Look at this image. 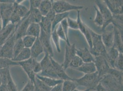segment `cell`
<instances>
[{
	"label": "cell",
	"instance_id": "cell-43",
	"mask_svg": "<svg viewBox=\"0 0 123 91\" xmlns=\"http://www.w3.org/2000/svg\"><path fill=\"white\" fill-rule=\"evenodd\" d=\"M60 24L61 25L62 30H63V32L65 34V35L66 38V43H67V45L69 46L71 45L69 40V38H68V23H67V18L64 19L63 20H62L60 23Z\"/></svg>",
	"mask_w": 123,
	"mask_h": 91
},
{
	"label": "cell",
	"instance_id": "cell-54",
	"mask_svg": "<svg viewBox=\"0 0 123 91\" xmlns=\"http://www.w3.org/2000/svg\"><path fill=\"white\" fill-rule=\"evenodd\" d=\"M0 91H8L5 85H0Z\"/></svg>",
	"mask_w": 123,
	"mask_h": 91
},
{
	"label": "cell",
	"instance_id": "cell-6",
	"mask_svg": "<svg viewBox=\"0 0 123 91\" xmlns=\"http://www.w3.org/2000/svg\"><path fill=\"white\" fill-rule=\"evenodd\" d=\"M52 8L56 14L69 12L72 10H80L83 8L82 5H72L65 0H52Z\"/></svg>",
	"mask_w": 123,
	"mask_h": 91
},
{
	"label": "cell",
	"instance_id": "cell-38",
	"mask_svg": "<svg viewBox=\"0 0 123 91\" xmlns=\"http://www.w3.org/2000/svg\"><path fill=\"white\" fill-rule=\"evenodd\" d=\"M94 7L96 10V14L95 17L94 18V20H93V22L98 26L102 27L103 24V16L102 15L101 13H100V11L98 10V7H97V6L94 5Z\"/></svg>",
	"mask_w": 123,
	"mask_h": 91
},
{
	"label": "cell",
	"instance_id": "cell-49",
	"mask_svg": "<svg viewBox=\"0 0 123 91\" xmlns=\"http://www.w3.org/2000/svg\"><path fill=\"white\" fill-rule=\"evenodd\" d=\"M30 9H38L41 3V0H31Z\"/></svg>",
	"mask_w": 123,
	"mask_h": 91
},
{
	"label": "cell",
	"instance_id": "cell-30",
	"mask_svg": "<svg viewBox=\"0 0 123 91\" xmlns=\"http://www.w3.org/2000/svg\"><path fill=\"white\" fill-rule=\"evenodd\" d=\"M69 15V12L56 14L54 19L52 22V27H51L52 31H53L56 28V26L58 24H59L60 22L61 23L62 20L67 18L68 17Z\"/></svg>",
	"mask_w": 123,
	"mask_h": 91
},
{
	"label": "cell",
	"instance_id": "cell-37",
	"mask_svg": "<svg viewBox=\"0 0 123 91\" xmlns=\"http://www.w3.org/2000/svg\"><path fill=\"white\" fill-rule=\"evenodd\" d=\"M36 37L31 36V35H26L22 38V40L25 46V47L31 48L32 46L34 44L36 40Z\"/></svg>",
	"mask_w": 123,
	"mask_h": 91
},
{
	"label": "cell",
	"instance_id": "cell-41",
	"mask_svg": "<svg viewBox=\"0 0 123 91\" xmlns=\"http://www.w3.org/2000/svg\"><path fill=\"white\" fill-rule=\"evenodd\" d=\"M56 28L51 32V36L53 42L56 46V50L58 52L60 53L61 51V47H60V38L59 36L56 34Z\"/></svg>",
	"mask_w": 123,
	"mask_h": 91
},
{
	"label": "cell",
	"instance_id": "cell-12",
	"mask_svg": "<svg viewBox=\"0 0 123 91\" xmlns=\"http://www.w3.org/2000/svg\"><path fill=\"white\" fill-rule=\"evenodd\" d=\"M29 15L22 19L19 23L16 25V29L15 33L16 40L22 38L26 35L28 28L31 23Z\"/></svg>",
	"mask_w": 123,
	"mask_h": 91
},
{
	"label": "cell",
	"instance_id": "cell-22",
	"mask_svg": "<svg viewBox=\"0 0 123 91\" xmlns=\"http://www.w3.org/2000/svg\"><path fill=\"white\" fill-rule=\"evenodd\" d=\"M77 71L83 72L85 74H89L97 71L96 67L94 62L84 63L80 67L75 69Z\"/></svg>",
	"mask_w": 123,
	"mask_h": 91
},
{
	"label": "cell",
	"instance_id": "cell-26",
	"mask_svg": "<svg viewBox=\"0 0 123 91\" xmlns=\"http://www.w3.org/2000/svg\"><path fill=\"white\" fill-rule=\"evenodd\" d=\"M14 11L22 19L27 17L30 14V10L25 5L17 4L16 0Z\"/></svg>",
	"mask_w": 123,
	"mask_h": 91
},
{
	"label": "cell",
	"instance_id": "cell-21",
	"mask_svg": "<svg viewBox=\"0 0 123 91\" xmlns=\"http://www.w3.org/2000/svg\"><path fill=\"white\" fill-rule=\"evenodd\" d=\"M31 58L36 59V58L44 52V50L41 46L39 37L36 38L33 45L30 48Z\"/></svg>",
	"mask_w": 123,
	"mask_h": 91
},
{
	"label": "cell",
	"instance_id": "cell-18",
	"mask_svg": "<svg viewBox=\"0 0 123 91\" xmlns=\"http://www.w3.org/2000/svg\"><path fill=\"white\" fill-rule=\"evenodd\" d=\"M76 55L79 56L84 63L94 62L95 57L92 55L88 48L85 47L76 49Z\"/></svg>",
	"mask_w": 123,
	"mask_h": 91
},
{
	"label": "cell",
	"instance_id": "cell-5",
	"mask_svg": "<svg viewBox=\"0 0 123 91\" xmlns=\"http://www.w3.org/2000/svg\"><path fill=\"white\" fill-rule=\"evenodd\" d=\"M40 63L41 66L42 71L38 74L39 75L59 79L52 65L50 56L48 54L45 53V56Z\"/></svg>",
	"mask_w": 123,
	"mask_h": 91
},
{
	"label": "cell",
	"instance_id": "cell-51",
	"mask_svg": "<svg viewBox=\"0 0 123 91\" xmlns=\"http://www.w3.org/2000/svg\"><path fill=\"white\" fill-rule=\"evenodd\" d=\"M62 83L59 84L56 86H54V87H52L50 91H62Z\"/></svg>",
	"mask_w": 123,
	"mask_h": 91
},
{
	"label": "cell",
	"instance_id": "cell-23",
	"mask_svg": "<svg viewBox=\"0 0 123 91\" xmlns=\"http://www.w3.org/2000/svg\"><path fill=\"white\" fill-rule=\"evenodd\" d=\"M41 31V28L39 23H31L29 26L26 35H31L36 38L39 37Z\"/></svg>",
	"mask_w": 123,
	"mask_h": 91
},
{
	"label": "cell",
	"instance_id": "cell-56",
	"mask_svg": "<svg viewBox=\"0 0 123 91\" xmlns=\"http://www.w3.org/2000/svg\"><path fill=\"white\" fill-rule=\"evenodd\" d=\"M2 29V22H1V20H0V33L1 32V30Z\"/></svg>",
	"mask_w": 123,
	"mask_h": 91
},
{
	"label": "cell",
	"instance_id": "cell-7",
	"mask_svg": "<svg viewBox=\"0 0 123 91\" xmlns=\"http://www.w3.org/2000/svg\"><path fill=\"white\" fill-rule=\"evenodd\" d=\"M15 4V2L13 3H0V16L2 28L9 24L11 15L14 9Z\"/></svg>",
	"mask_w": 123,
	"mask_h": 91
},
{
	"label": "cell",
	"instance_id": "cell-25",
	"mask_svg": "<svg viewBox=\"0 0 123 91\" xmlns=\"http://www.w3.org/2000/svg\"><path fill=\"white\" fill-rule=\"evenodd\" d=\"M41 29L46 34L49 36H51L52 22L47 19L46 16H43L41 21L39 23Z\"/></svg>",
	"mask_w": 123,
	"mask_h": 91
},
{
	"label": "cell",
	"instance_id": "cell-10",
	"mask_svg": "<svg viewBox=\"0 0 123 91\" xmlns=\"http://www.w3.org/2000/svg\"><path fill=\"white\" fill-rule=\"evenodd\" d=\"M39 38L43 48L44 52L48 54L50 56L53 57L54 53L51 42V36L47 35L41 29Z\"/></svg>",
	"mask_w": 123,
	"mask_h": 91
},
{
	"label": "cell",
	"instance_id": "cell-47",
	"mask_svg": "<svg viewBox=\"0 0 123 91\" xmlns=\"http://www.w3.org/2000/svg\"><path fill=\"white\" fill-rule=\"evenodd\" d=\"M56 30V34H57L58 36H59L60 39H61L63 40H65L66 41V38L65 35V34L63 32V30H62V27L61 25L59 24L58 25V27L57 28Z\"/></svg>",
	"mask_w": 123,
	"mask_h": 91
},
{
	"label": "cell",
	"instance_id": "cell-39",
	"mask_svg": "<svg viewBox=\"0 0 123 91\" xmlns=\"http://www.w3.org/2000/svg\"><path fill=\"white\" fill-rule=\"evenodd\" d=\"M83 63L84 62L82 61V59L79 56L76 55L70 61L68 65V67H69L73 68L74 69H75L82 66Z\"/></svg>",
	"mask_w": 123,
	"mask_h": 91
},
{
	"label": "cell",
	"instance_id": "cell-31",
	"mask_svg": "<svg viewBox=\"0 0 123 91\" xmlns=\"http://www.w3.org/2000/svg\"><path fill=\"white\" fill-rule=\"evenodd\" d=\"M24 48L25 46L23 42L22 38L16 40L13 48L12 59H14L20 53L21 51L24 49Z\"/></svg>",
	"mask_w": 123,
	"mask_h": 91
},
{
	"label": "cell",
	"instance_id": "cell-55",
	"mask_svg": "<svg viewBox=\"0 0 123 91\" xmlns=\"http://www.w3.org/2000/svg\"><path fill=\"white\" fill-rule=\"evenodd\" d=\"M92 90H93L92 88H87L86 89L84 90V91H80V90H77V89H75L74 91H91Z\"/></svg>",
	"mask_w": 123,
	"mask_h": 91
},
{
	"label": "cell",
	"instance_id": "cell-16",
	"mask_svg": "<svg viewBox=\"0 0 123 91\" xmlns=\"http://www.w3.org/2000/svg\"><path fill=\"white\" fill-rule=\"evenodd\" d=\"M113 47L116 48L119 53H123V31L119 30L118 28L113 26Z\"/></svg>",
	"mask_w": 123,
	"mask_h": 91
},
{
	"label": "cell",
	"instance_id": "cell-35",
	"mask_svg": "<svg viewBox=\"0 0 123 91\" xmlns=\"http://www.w3.org/2000/svg\"><path fill=\"white\" fill-rule=\"evenodd\" d=\"M35 91H50L51 87L47 86L43 81L36 78V81L34 84Z\"/></svg>",
	"mask_w": 123,
	"mask_h": 91
},
{
	"label": "cell",
	"instance_id": "cell-3",
	"mask_svg": "<svg viewBox=\"0 0 123 91\" xmlns=\"http://www.w3.org/2000/svg\"><path fill=\"white\" fill-rule=\"evenodd\" d=\"M100 83L108 91H123V82L109 74L103 76Z\"/></svg>",
	"mask_w": 123,
	"mask_h": 91
},
{
	"label": "cell",
	"instance_id": "cell-15",
	"mask_svg": "<svg viewBox=\"0 0 123 91\" xmlns=\"http://www.w3.org/2000/svg\"><path fill=\"white\" fill-rule=\"evenodd\" d=\"M16 25L9 23L0 33V47L3 45L11 36L15 33Z\"/></svg>",
	"mask_w": 123,
	"mask_h": 91
},
{
	"label": "cell",
	"instance_id": "cell-52",
	"mask_svg": "<svg viewBox=\"0 0 123 91\" xmlns=\"http://www.w3.org/2000/svg\"><path fill=\"white\" fill-rule=\"evenodd\" d=\"M94 90L96 91H108L102 85V84L100 83H99L97 86L94 88Z\"/></svg>",
	"mask_w": 123,
	"mask_h": 91
},
{
	"label": "cell",
	"instance_id": "cell-58",
	"mask_svg": "<svg viewBox=\"0 0 123 91\" xmlns=\"http://www.w3.org/2000/svg\"><path fill=\"white\" fill-rule=\"evenodd\" d=\"M1 20V18H0V20Z\"/></svg>",
	"mask_w": 123,
	"mask_h": 91
},
{
	"label": "cell",
	"instance_id": "cell-42",
	"mask_svg": "<svg viewBox=\"0 0 123 91\" xmlns=\"http://www.w3.org/2000/svg\"><path fill=\"white\" fill-rule=\"evenodd\" d=\"M31 59V67L32 70L36 75L39 74L42 71V68L40 63L37 61L36 59L32 58Z\"/></svg>",
	"mask_w": 123,
	"mask_h": 91
},
{
	"label": "cell",
	"instance_id": "cell-29",
	"mask_svg": "<svg viewBox=\"0 0 123 91\" xmlns=\"http://www.w3.org/2000/svg\"><path fill=\"white\" fill-rule=\"evenodd\" d=\"M31 58V51L30 48L25 47L21 51L20 53L12 60L17 62L26 61L30 59Z\"/></svg>",
	"mask_w": 123,
	"mask_h": 91
},
{
	"label": "cell",
	"instance_id": "cell-34",
	"mask_svg": "<svg viewBox=\"0 0 123 91\" xmlns=\"http://www.w3.org/2000/svg\"><path fill=\"white\" fill-rule=\"evenodd\" d=\"M0 75L1 79V85H6L8 80L12 76L10 71V68L0 69Z\"/></svg>",
	"mask_w": 123,
	"mask_h": 91
},
{
	"label": "cell",
	"instance_id": "cell-45",
	"mask_svg": "<svg viewBox=\"0 0 123 91\" xmlns=\"http://www.w3.org/2000/svg\"><path fill=\"white\" fill-rule=\"evenodd\" d=\"M6 86L8 91H18L15 83L13 80L12 76L8 80L6 84Z\"/></svg>",
	"mask_w": 123,
	"mask_h": 91
},
{
	"label": "cell",
	"instance_id": "cell-33",
	"mask_svg": "<svg viewBox=\"0 0 123 91\" xmlns=\"http://www.w3.org/2000/svg\"><path fill=\"white\" fill-rule=\"evenodd\" d=\"M18 66L17 61L7 58L0 57V69L10 68L11 66Z\"/></svg>",
	"mask_w": 123,
	"mask_h": 91
},
{
	"label": "cell",
	"instance_id": "cell-32",
	"mask_svg": "<svg viewBox=\"0 0 123 91\" xmlns=\"http://www.w3.org/2000/svg\"><path fill=\"white\" fill-rule=\"evenodd\" d=\"M77 83L74 81L71 80L63 81L62 83V91H74L78 86Z\"/></svg>",
	"mask_w": 123,
	"mask_h": 91
},
{
	"label": "cell",
	"instance_id": "cell-9",
	"mask_svg": "<svg viewBox=\"0 0 123 91\" xmlns=\"http://www.w3.org/2000/svg\"><path fill=\"white\" fill-rule=\"evenodd\" d=\"M94 62L96 66L99 77L102 78L103 76L108 74V72L111 67L105 57L102 56H96L95 57Z\"/></svg>",
	"mask_w": 123,
	"mask_h": 91
},
{
	"label": "cell",
	"instance_id": "cell-44",
	"mask_svg": "<svg viewBox=\"0 0 123 91\" xmlns=\"http://www.w3.org/2000/svg\"><path fill=\"white\" fill-rule=\"evenodd\" d=\"M115 69L119 71H123V53H119L118 56V59L116 61Z\"/></svg>",
	"mask_w": 123,
	"mask_h": 91
},
{
	"label": "cell",
	"instance_id": "cell-50",
	"mask_svg": "<svg viewBox=\"0 0 123 91\" xmlns=\"http://www.w3.org/2000/svg\"><path fill=\"white\" fill-rule=\"evenodd\" d=\"M56 12L53 9V8L51 9L50 11L47 13L46 17L47 19H48L50 20H51V22L53 21V20L55 18V17L56 15Z\"/></svg>",
	"mask_w": 123,
	"mask_h": 91
},
{
	"label": "cell",
	"instance_id": "cell-24",
	"mask_svg": "<svg viewBox=\"0 0 123 91\" xmlns=\"http://www.w3.org/2000/svg\"><path fill=\"white\" fill-rule=\"evenodd\" d=\"M36 77L43 81L47 86L51 88L59 84L62 83L63 81V80H62L61 79H54L50 77L41 76L39 75L38 74H36Z\"/></svg>",
	"mask_w": 123,
	"mask_h": 91
},
{
	"label": "cell",
	"instance_id": "cell-46",
	"mask_svg": "<svg viewBox=\"0 0 123 91\" xmlns=\"http://www.w3.org/2000/svg\"><path fill=\"white\" fill-rule=\"evenodd\" d=\"M67 20L68 28L74 30L79 29L78 24L76 20H74L68 16L67 18Z\"/></svg>",
	"mask_w": 123,
	"mask_h": 91
},
{
	"label": "cell",
	"instance_id": "cell-27",
	"mask_svg": "<svg viewBox=\"0 0 123 91\" xmlns=\"http://www.w3.org/2000/svg\"><path fill=\"white\" fill-rule=\"evenodd\" d=\"M52 8V0H41V4L38 8L43 16H46L47 13Z\"/></svg>",
	"mask_w": 123,
	"mask_h": 91
},
{
	"label": "cell",
	"instance_id": "cell-48",
	"mask_svg": "<svg viewBox=\"0 0 123 91\" xmlns=\"http://www.w3.org/2000/svg\"><path fill=\"white\" fill-rule=\"evenodd\" d=\"M35 86L32 81L29 80L27 83L26 84L24 88L21 91H34Z\"/></svg>",
	"mask_w": 123,
	"mask_h": 91
},
{
	"label": "cell",
	"instance_id": "cell-28",
	"mask_svg": "<svg viewBox=\"0 0 123 91\" xmlns=\"http://www.w3.org/2000/svg\"><path fill=\"white\" fill-rule=\"evenodd\" d=\"M29 17L31 23H40L43 16L38 9H30Z\"/></svg>",
	"mask_w": 123,
	"mask_h": 91
},
{
	"label": "cell",
	"instance_id": "cell-53",
	"mask_svg": "<svg viewBox=\"0 0 123 91\" xmlns=\"http://www.w3.org/2000/svg\"><path fill=\"white\" fill-rule=\"evenodd\" d=\"M15 2L13 0H0V3H13Z\"/></svg>",
	"mask_w": 123,
	"mask_h": 91
},
{
	"label": "cell",
	"instance_id": "cell-4",
	"mask_svg": "<svg viewBox=\"0 0 123 91\" xmlns=\"http://www.w3.org/2000/svg\"><path fill=\"white\" fill-rule=\"evenodd\" d=\"M95 3L103 16V24L102 27H101V30L103 32L106 29V27L108 25L112 23L113 14L108 9L107 6L103 1L97 0L95 1Z\"/></svg>",
	"mask_w": 123,
	"mask_h": 91
},
{
	"label": "cell",
	"instance_id": "cell-59",
	"mask_svg": "<svg viewBox=\"0 0 123 91\" xmlns=\"http://www.w3.org/2000/svg\"><path fill=\"white\" fill-rule=\"evenodd\" d=\"M0 48H1V47H0Z\"/></svg>",
	"mask_w": 123,
	"mask_h": 91
},
{
	"label": "cell",
	"instance_id": "cell-13",
	"mask_svg": "<svg viewBox=\"0 0 123 91\" xmlns=\"http://www.w3.org/2000/svg\"><path fill=\"white\" fill-rule=\"evenodd\" d=\"M76 47L75 44H73L70 45H66L65 47L64 60L61 64L62 67L65 70L68 67V65L72 59L76 56Z\"/></svg>",
	"mask_w": 123,
	"mask_h": 91
},
{
	"label": "cell",
	"instance_id": "cell-14",
	"mask_svg": "<svg viewBox=\"0 0 123 91\" xmlns=\"http://www.w3.org/2000/svg\"><path fill=\"white\" fill-rule=\"evenodd\" d=\"M50 59L56 76H57L59 79H61L63 81L74 80V78H71L69 76H68L65 71V70L62 67L61 65L58 63L51 56H50Z\"/></svg>",
	"mask_w": 123,
	"mask_h": 91
},
{
	"label": "cell",
	"instance_id": "cell-17",
	"mask_svg": "<svg viewBox=\"0 0 123 91\" xmlns=\"http://www.w3.org/2000/svg\"><path fill=\"white\" fill-rule=\"evenodd\" d=\"M31 58L26 61L17 62L18 66H20L28 76L29 80L33 82L34 84L36 81V74L33 72L31 67Z\"/></svg>",
	"mask_w": 123,
	"mask_h": 91
},
{
	"label": "cell",
	"instance_id": "cell-19",
	"mask_svg": "<svg viewBox=\"0 0 123 91\" xmlns=\"http://www.w3.org/2000/svg\"><path fill=\"white\" fill-rule=\"evenodd\" d=\"M113 30H105L103 32L101 35L103 43L107 51L113 46Z\"/></svg>",
	"mask_w": 123,
	"mask_h": 91
},
{
	"label": "cell",
	"instance_id": "cell-20",
	"mask_svg": "<svg viewBox=\"0 0 123 91\" xmlns=\"http://www.w3.org/2000/svg\"><path fill=\"white\" fill-rule=\"evenodd\" d=\"M119 54V51L113 46L107 50L106 60L111 68H115V64L118 59Z\"/></svg>",
	"mask_w": 123,
	"mask_h": 91
},
{
	"label": "cell",
	"instance_id": "cell-8",
	"mask_svg": "<svg viewBox=\"0 0 123 91\" xmlns=\"http://www.w3.org/2000/svg\"><path fill=\"white\" fill-rule=\"evenodd\" d=\"M15 41V35L14 33L1 46L0 57H5L12 59L13 48Z\"/></svg>",
	"mask_w": 123,
	"mask_h": 91
},
{
	"label": "cell",
	"instance_id": "cell-57",
	"mask_svg": "<svg viewBox=\"0 0 123 91\" xmlns=\"http://www.w3.org/2000/svg\"><path fill=\"white\" fill-rule=\"evenodd\" d=\"M1 85V76H0V85Z\"/></svg>",
	"mask_w": 123,
	"mask_h": 91
},
{
	"label": "cell",
	"instance_id": "cell-40",
	"mask_svg": "<svg viewBox=\"0 0 123 91\" xmlns=\"http://www.w3.org/2000/svg\"><path fill=\"white\" fill-rule=\"evenodd\" d=\"M108 74L113 76L118 81L123 82V71L111 67L108 72Z\"/></svg>",
	"mask_w": 123,
	"mask_h": 91
},
{
	"label": "cell",
	"instance_id": "cell-2",
	"mask_svg": "<svg viewBox=\"0 0 123 91\" xmlns=\"http://www.w3.org/2000/svg\"><path fill=\"white\" fill-rule=\"evenodd\" d=\"M102 78L98 76L97 71L92 74H85L84 76L78 79H74V81L77 83L78 86H83L87 88H94L100 83Z\"/></svg>",
	"mask_w": 123,
	"mask_h": 91
},
{
	"label": "cell",
	"instance_id": "cell-11",
	"mask_svg": "<svg viewBox=\"0 0 123 91\" xmlns=\"http://www.w3.org/2000/svg\"><path fill=\"white\" fill-rule=\"evenodd\" d=\"M103 1L113 15L123 14V0H105Z\"/></svg>",
	"mask_w": 123,
	"mask_h": 91
},
{
	"label": "cell",
	"instance_id": "cell-36",
	"mask_svg": "<svg viewBox=\"0 0 123 91\" xmlns=\"http://www.w3.org/2000/svg\"><path fill=\"white\" fill-rule=\"evenodd\" d=\"M113 26L117 27L119 30L123 31V14L113 15Z\"/></svg>",
	"mask_w": 123,
	"mask_h": 91
},
{
	"label": "cell",
	"instance_id": "cell-1",
	"mask_svg": "<svg viewBox=\"0 0 123 91\" xmlns=\"http://www.w3.org/2000/svg\"><path fill=\"white\" fill-rule=\"evenodd\" d=\"M92 40V47L89 49L94 57L102 56L106 59L107 55V49L103 43L101 35L97 34L89 27Z\"/></svg>",
	"mask_w": 123,
	"mask_h": 91
}]
</instances>
